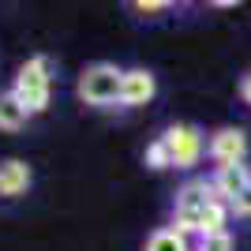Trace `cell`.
<instances>
[{
  "label": "cell",
  "mask_w": 251,
  "mask_h": 251,
  "mask_svg": "<svg viewBox=\"0 0 251 251\" xmlns=\"http://www.w3.org/2000/svg\"><path fill=\"white\" fill-rule=\"evenodd\" d=\"M120 90H124V72L116 64H86L79 83H75V94L83 98L86 105L94 109H109V105H120Z\"/></svg>",
  "instance_id": "1"
},
{
  "label": "cell",
  "mask_w": 251,
  "mask_h": 251,
  "mask_svg": "<svg viewBox=\"0 0 251 251\" xmlns=\"http://www.w3.org/2000/svg\"><path fill=\"white\" fill-rule=\"evenodd\" d=\"M214 191H218V199L221 202H236L244 195V191L251 188V173H248V165H229V169H218V173H214Z\"/></svg>",
  "instance_id": "7"
},
{
  "label": "cell",
  "mask_w": 251,
  "mask_h": 251,
  "mask_svg": "<svg viewBox=\"0 0 251 251\" xmlns=\"http://www.w3.org/2000/svg\"><path fill=\"white\" fill-rule=\"evenodd\" d=\"M49 86H52V60L49 56H30L15 75L11 94L26 105V113H45L49 109Z\"/></svg>",
  "instance_id": "3"
},
{
  "label": "cell",
  "mask_w": 251,
  "mask_h": 251,
  "mask_svg": "<svg viewBox=\"0 0 251 251\" xmlns=\"http://www.w3.org/2000/svg\"><path fill=\"white\" fill-rule=\"evenodd\" d=\"M195 251H232V236L229 232H225V236H206V240H199Z\"/></svg>",
  "instance_id": "13"
},
{
  "label": "cell",
  "mask_w": 251,
  "mask_h": 251,
  "mask_svg": "<svg viewBox=\"0 0 251 251\" xmlns=\"http://www.w3.org/2000/svg\"><path fill=\"white\" fill-rule=\"evenodd\" d=\"M206 154H210V161H214L218 169L244 165V157H248V135H244L240 127H221V131L210 135Z\"/></svg>",
  "instance_id": "5"
},
{
  "label": "cell",
  "mask_w": 251,
  "mask_h": 251,
  "mask_svg": "<svg viewBox=\"0 0 251 251\" xmlns=\"http://www.w3.org/2000/svg\"><path fill=\"white\" fill-rule=\"evenodd\" d=\"M143 161H147L150 169H169L173 165V157H169V147H165V139L157 135L154 143L147 147V154H143Z\"/></svg>",
  "instance_id": "12"
},
{
  "label": "cell",
  "mask_w": 251,
  "mask_h": 251,
  "mask_svg": "<svg viewBox=\"0 0 251 251\" xmlns=\"http://www.w3.org/2000/svg\"><path fill=\"white\" fill-rule=\"evenodd\" d=\"M30 184H34V173H30L26 161H19V157L0 161V195H4V199H19V195H26Z\"/></svg>",
  "instance_id": "8"
},
{
  "label": "cell",
  "mask_w": 251,
  "mask_h": 251,
  "mask_svg": "<svg viewBox=\"0 0 251 251\" xmlns=\"http://www.w3.org/2000/svg\"><path fill=\"white\" fill-rule=\"evenodd\" d=\"M26 120H30L26 105L11 94V90H4V94H0V127H4V131H19Z\"/></svg>",
  "instance_id": "9"
},
{
  "label": "cell",
  "mask_w": 251,
  "mask_h": 251,
  "mask_svg": "<svg viewBox=\"0 0 251 251\" xmlns=\"http://www.w3.org/2000/svg\"><path fill=\"white\" fill-rule=\"evenodd\" d=\"M147 251H195L188 244V236L180 229H157V232H150V240H147Z\"/></svg>",
  "instance_id": "10"
},
{
  "label": "cell",
  "mask_w": 251,
  "mask_h": 251,
  "mask_svg": "<svg viewBox=\"0 0 251 251\" xmlns=\"http://www.w3.org/2000/svg\"><path fill=\"white\" fill-rule=\"evenodd\" d=\"M161 139H165L169 157H173V165H176V169L199 165V157H202V135H199V127H191V124H173Z\"/></svg>",
  "instance_id": "4"
},
{
  "label": "cell",
  "mask_w": 251,
  "mask_h": 251,
  "mask_svg": "<svg viewBox=\"0 0 251 251\" xmlns=\"http://www.w3.org/2000/svg\"><path fill=\"white\" fill-rule=\"evenodd\" d=\"M229 202H214V206L206 210V218H202V225H199V240H206V236H225V225H229Z\"/></svg>",
  "instance_id": "11"
},
{
  "label": "cell",
  "mask_w": 251,
  "mask_h": 251,
  "mask_svg": "<svg viewBox=\"0 0 251 251\" xmlns=\"http://www.w3.org/2000/svg\"><path fill=\"white\" fill-rule=\"evenodd\" d=\"M218 202V191H214V180H188L184 188L176 191V202H173V229H180L184 236L188 232H199L206 210Z\"/></svg>",
  "instance_id": "2"
},
{
  "label": "cell",
  "mask_w": 251,
  "mask_h": 251,
  "mask_svg": "<svg viewBox=\"0 0 251 251\" xmlns=\"http://www.w3.org/2000/svg\"><path fill=\"white\" fill-rule=\"evenodd\" d=\"M154 94H157L154 72H147V68L124 72V90H120V105H124V109H139V105L154 101Z\"/></svg>",
  "instance_id": "6"
},
{
  "label": "cell",
  "mask_w": 251,
  "mask_h": 251,
  "mask_svg": "<svg viewBox=\"0 0 251 251\" xmlns=\"http://www.w3.org/2000/svg\"><path fill=\"white\" fill-rule=\"evenodd\" d=\"M240 98H244V101L251 105V72H248V75L240 79Z\"/></svg>",
  "instance_id": "16"
},
{
  "label": "cell",
  "mask_w": 251,
  "mask_h": 251,
  "mask_svg": "<svg viewBox=\"0 0 251 251\" xmlns=\"http://www.w3.org/2000/svg\"><path fill=\"white\" fill-rule=\"evenodd\" d=\"M131 11L154 15V11H169V4H165V0H135V4H131Z\"/></svg>",
  "instance_id": "14"
},
{
  "label": "cell",
  "mask_w": 251,
  "mask_h": 251,
  "mask_svg": "<svg viewBox=\"0 0 251 251\" xmlns=\"http://www.w3.org/2000/svg\"><path fill=\"white\" fill-rule=\"evenodd\" d=\"M232 214H236V218H251V188L248 191H244V195H240V199H236V202H232Z\"/></svg>",
  "instance_id": "15"
}]
</instances>
